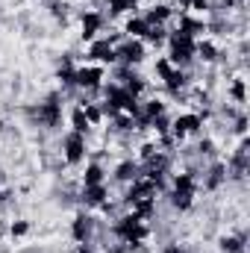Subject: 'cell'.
Here are the masks:
<instances>
[{"instance_id": "6da1fadb", "label": "cell", "mask_w": 250, "mask_h": 253, "mask_svg": "<svg viewBox=\"0 0 250 253\" xmlns=\"http://www.w3.org/2000/svg\"><path fill=\"white\" fill-rule=\"evenodd\" d=\"M168 44H171V50H168V62L174 65V68H186V65H191V59H194V39L191 36H186V33H171L168 36Z\"/></svg>"}, {"instance_id": "7a4b0ae2", "label": "cell", "mask_w": 250, "mask_h": 253, "mask_svg": "<svg viewBox=\"0 0 250 253\" xmlns=\"http://www.w3.org/2000/svg\"><path fill=\"white\" fill-rule=\"evenodd\" d=\"M115 236H118L121 242H144V239H147V227H144V221H141L135 212H129L124 218H118Z\"/></svg>"}, {"instance_id": "3957f363", "label": "cell", "mask_w": 250, "mask_h": 253, "mask_svg": "<svg viewBox=\"0 0 250 253\" xmlns=\"http://www.w3.org/2000/svg\"><path fill=\"white\" fill-rule=\"evenodd\" d=\"M62 150H65V162H68V165H80V162L85 159V135L71 129L62 138Z\"/></svg>"}, {"instance_id": "277c9868", "label": "cell", "mask_w": 250, "mask_h": 253, "mask_svg": "<svg viewBox=\"0 0 250 253\" xmlns=\"http://www.w3.org/2000/svg\"><path fill=\"white\" fill-rule=\"evenodd\" d=\"M36 115H39V124L42 126H59V121H62V103H59V97L56 94H50L44 103H39V109H33Z\"/></svg>"}, {"instance_id": "5b68a950", "label": "cell", "mask_w": 250, "mask_h": 253, "mask_svg": "<svg viewBox=\"0 0 250 253\" xmlns=\"http://www.w3.org/2000/svg\"><path fill=\"white\" fill-rule=\"evenodd\" d=\"M141 59H144V44H141V39H126L121 47H115V62L126 65V68L138 65Z\"/></svg>"}, {"instance_id": "8992f818", "label": "cell", "mask_w": 250, "mask_h": 253, "mask_svg": "<svg viewBox=\"0 0 250 253\" xmlns=\"http://www.w3.org/2000/svg\"><path fill=\"white\" fill-rule=\"evenodd\" d=\"M100 83H103V68L100 65H85V68H77V74H74L77 88L91 91V88H100Z\"/></svg>"}, {"instance_id": "52a82bcc", "label": "cell", "mask_w": 250, "mask_h": 253, "mask_svg": "<svg viewBox=\"0 0 250 253\" xmlns=\"http://www.w3.org/2000/svg\"><path fill=\"white\" fill-rule=\"evenodd\" d=\"M200 126H203L200 115H197V112H186V115H177V118L171 121V132H174L177 141H183L191 132H200Z\"/></svg>"}, {"instance_id": "ba28073f", "label": "cell", "mask_w": 250, "mask_h": 253, "mask_svg": "<svg viewBox=\"0 0 250 253\" xmlns=\"http://www.w3.org/2000/svg\"><path fill=\"white\" fill-rule=\"evenodd\" d=\"M144 197H156V186H153L147 177H138V180H132V186L126 189L124 203H126V206H135V203H138V200H144Z\"/></svg>"}, {"instance_id": "9c48e42d", "label": "cell", "mask_w": 250, "mask_h": 253, "mask_svg": "<svg viewBox=\"0 0 250 253\" xmlns=\"http://www.w3.org/2000/svg\"><path fill=\"white\" fill-rule=\"evenodd\" d=\"M88 59L91 62H100V65H112L115 62V44H109L106 39H97L88 44Z\"/></svg>"}, {"instance_id": "30bf717a", "label": "cell", "mask_w": 250, "mask_h": 253, "mask_svg": "<svg viewBox=\"0 0 250 253\" xmlns=\"http://www.w3.org/2000/svg\"><path fill=\"white\" fill-rule=\"evenodd\" d=\"M100 27H103V15L100 12H83V42H94Z\"/></svg>"}, {"instance_id": "8fae6325", "label": "cell", "mask_w": 250, "mask_h": 253, "mask_svg": "<svg viewBox=\"0 0 250 253\" xmlns=\"http://www.w3.org/2000/svg\"><path fill=\"white\" fill-rule=\"evenodd\" d=\"M91 230H94V218L91 215H77L74 224H71V236L77 242H88L91 239Z\"/></svg>"}, {"instance_id": "7c38bea8", "label": "cell", "mask_w": 250, "mask_h": 253, "mask_svg": "<svg viewBox=\"0 0 250 253\" xmlns=\"http://www.w3.org/2000/svg\"><path fill=\"white\" fill-rule=\"evenodd\" d=\"M106 197H109V191H106L103 183H97V186H83V194H80V200H83L85 206H103Z\"/></svg>"}, {"instance_id": "4fadbf2b", "label": "cell", "mask_w": 250, "mask_h": 253, "mask_svg": "<svg viewBox=\"0 0 250 253\" xmlns=\"http://www.w3.org/2000/svg\"><path fill=\"white\" fill-rule=\"evenodd\" d=\"M171 15H174V9H171L168 3H153V6L141 15V18L147 21V27H156V24H165Z\"/></svg>"}, {"instance_id": "5bb4252c", "label": "cell", "mask_w": 250, "mask_h": 253, "mask_svg": "<svg viewBox=\"0 0 250 253\" xmlns=\"http://www.w3.org/2000/svg\"><path fill=\"white\" fill-rule=\"evenodd\" d=\"M138 177H141V165L132 162V159H124V162L115 168V180H118V183H132V180H138Z\"/></svg>"}, {"instance_id": "9a60e30c", "label": "cell", "mask_w": 250, "mask_h": 253, "mask_svg": "<svg viewBox=\"0 0 250 253\" xmlns=\"http://www.w3.org/2000/svg\"><path fill=\"white\" fill-rule=\"evenodd\" d=\"M186 85H188V74L183 71V68H174V71L165 77V88H168L174 97H180V91H183Z\"/></svg>"}, {"instance_id": "2e32d148", "label": "cell", "mask_w": 250, "mask_h": 253, "mask_svg": "<svg viewBox=\"0 0 250 253\" xmlns=\"http://www.w3.org/2000/svg\"><path fill=\"white\" fill-rule=\"evenodd\" d=\"M206 30H209V24H206V21L191 18V15H186V12L180 15V33H186V36L194 39V36H200V33H206Z\"/></svg>"}, {"instance_id": "e0dca14e", "label": "cell", "mask_w": 250, "mask_h": 253, "mask_svg": "<svg viewBox=\"0 0 250 253\" xmlns=\"http://www.w3.org/2000/svg\"><path fill=\"white\" fill-rule=\"evenodd\" d=\"M224 180H227V165H224V162H215V165L206 171V183H203V186L209 191H215V189L224 186Z\"/></svg>"}, {"instance_id": "ac0fdd59", "label": "cell", "mask_w": 250, "mask_h": 253, "mask_svg": "<svg viewBox=\"0 0 250 253\" xmlns=\"http://www.w3.org/2000/svg\"><path fill=\"white\" fill-rule=\"evenodd\" d=\"M194 56H197L200 62L212 65L215 59H218V47H215V42H209V39H203V42H197V44H194Z\"/></svg>"}, {"instance_id": "d6986e66", "label": "cell", "mask_w": 250, "mask_h": 253, "mask_svg": "<svg viewBox=\"0 0 250 253\" xmlns=\"http://www.w3.org/2000/svg\"><path fill=\"white\" fill-rule=\"evenodd\" d=\"M245 242H248L245 233H239V236H221L218 248H221V253H242L245 251Z\"/></svg>"}, {"instance_id": "ffe728a7", "label": "cell", "mask_w": 250, "mask_h": 253, "mask_svg": "<svg viewBox=\"0 0 250 253\" xmlns=\"http://www.w3.org/2000/svg\"><path fill=\"white\" fill-rule=\"evenodd\" d=\"M124 33L129 36V39H144V33H147V21H144L141 15H132V18H126Z\"/></svg>"}, {"instance_id": "44dd1931", "label": "cell", "mask_w": 250, "mask_h": 253, "mask_svg": "<svg viewBox=\"0 0 250 253\" xmlns=\"http://www.w3.org/2000/svg\"><path fill=\"white\" fill-rule=\"evenodd\" d=\"M74 74H77V68L71 62V56H65L62 65H59V71H56V77H59V83H62L65 88H77L74 85Z\"/></svg>"}, {"instance_id": "7402d4cb", "label": "cell", "mask_w": 250, "mask_h": 253, "mask_svg": "<svg viewBox=\"0 0 250 253\" xmlns=\"http://www.w3.org/2000/svg\"><path fill=\"white\" fill-rule=\"evenodd\" d=\"M171 183H174V191H191V194L197 191V183H194V174H191V171L174 174V180H171Z\"/></svg>"}, {"instance_id": "603a6c76", "label": "cell", "mask_w": 250, "mask_h": 253, "mask_svg": "<svg viewBox=\"0 0 250 253\" xmlns=\"http://www.w3.org/2000/svg\"><path fill=\"white\" fill-rule=\"evenodd\" d=\"M191 203H194V194H191V191H171V206H174L177 212L191 209Z\"/></svg>"}, {"instance_id": "cb8c5ba5", "label": "cell", "mask_w": 250, "mask_h": 253, "mask_svg": "<svg viewBox=\"0 0 250 253\" xmlns=\"http://www.w3.org/2000/svg\"><path fill=\"white\" fill-rule=\"evenodd\" d=\"M97 183H103V168H100L97 162H91V165L83 171V186H97Z\"/></svg>"}, {"instance_id": "d4e9b609", "label": "cell", "mask_w": 250, "mask_h": 253, "mask_svg": "<svg viewBox=\"0 0 250 253\" xmlns=\"http://www.w3.org/2000/svg\"><path fill=\"white\" fill-rule=\"evenodd\" d=\"M132 212H135L141 221H147V218L156 212V197H144V200H138V203L132 206Z\"/></svg>"}, {"instance_id": "484cf974", "label": "cell", "mask_w": 250, "mask_h": 253, "mask_svg": "<svg viewBox=\"0 0 250 253\" xmlns=\"http://www.w3.org/2000/svg\"><path fill=\"white\" fill-rule=\"evenodd\" d=\"M141 0H109V15H126L138 6Z\"/></svg>"}, {"instance_id": "4316f807", "label": "cell", "mask_w": 250, "mask_h": 253, "mask_svg": "<svg viewBox=\"0 0 250 253\" xmlns=\"http://www.w3.org/2000/svg\"><path fill=\"white\" fill-rule=\"evenodd\" d=\"M144 39H147L150 44H162V42H168V30H165V24H156V27H147V33H144Z\"/></svg>"}, {"instance_id": "83f0119b", "label": "cell", "mask_w": 250, "mask_h": 253, "mask_svg": "<svg viewBox=\"0 0 250 253\" xmlns=\"http://www.w3.org/2000/svg\"><path fill=\"white\" fill-rule=\"evenodd\" d=\"M71 126H74V132H83V135L91 129V124H88L85 115H83V106H77V109L71 112Z\"/></svg>"}, {"instance_id": "f1b7e54d", "label": "cell", "mask_w": 250, "mask_h": 253, "mask_svg": "<svg viewBox=\"0 0 250 253\" xmlns=\"http://www.w3.org/2000/svg\"><path fill=\"white\" fill-rule=\"evenodd\" d=\"M83 115H85V121L91 126H97L103 121V109L100 106H94V103H83Z\"/></svg>"}, {"instance_id": "f546056e", "label": "cell", "mask_w": 250, "mask_h": 253, "mask_svg": "<svg viewBox=\"0 0 250 253\" xmlns=\"http://www.w3.org/2000/svg\"><path fill=\"white\" fill-rule=\"evenodd\" d=\"M162 112H165V103H162V100H156V97H153V100H147V103L141 106V115H144V118H150V121H153L156 115H162Z\"/></svg>"}, {"instance_id": "4dcf8cb0", "label": "cell", "mask_w": 250, "mask_h": 253, "mask_svg": "<svg viewBox=\"0 0 250 253\" xmlns=\"http://www.w3.org/2000/svg\"><path fill=\"white\" fill-rule=\"evenodd\" d=\"M230 97H233L236 103H245V100H248V88H245V80H242V77L233 80V85H230Z\"/></svg>"}, {"instance_id": "1f68e13d", "label": "cell", "mask_w": 250, "mask_h": 253, "mask_svg": "<svg viewBox=\"0 0 250 253\" xmlns=\"http://www.w3.org/2000/svg\"><path fill=\"white\" fill-rule=\"evenodd\" d=\"M112 124H115L118 132H132V129H135V118H129V115H124V112H118V115L112 118Z\"/></svg>"}, {"instance_id": "d6a6232c", "label": "cell", "mask_w": 250, "mask_h": 253, "mask_svg": "<svg viewBox=\"0 0 250 253\" xmlns=\"http://www.w3.org/2000/svg\"><path fill=\"white\" fill-rule=\"evenodd\" d=\"M150 126L156 129V135H168V132H171V118L162 112V115H156V118L150 121Z\"/></svg>"}, {"instance_id": "836d02e7", "label": "cell", "mask_w": 250, "mask_h": 253, "mask_svg": "<svg viewBox=\"0 0 250 253\" xmlns=\"http://www.w3.org/2000/svg\"><path fill=\"white\" fill-rule=\"evenodd\" d=\"M124 88H126V91H129V94H132V97H138V94L144 91V80L132 74V77H129V80H126V83H124Z\"/></svg>"}, {"instance_id": "e575fe53", "label": "cell", "mask_w": 250, "mask_h": 253, "mask_svg": "<svg viewBox=\"0 0 250 253\" xmlns=\"http://www.w3.org/2000/svg\"><path fill=\"white\" fill-rule=\"evenodd\" d=\"M30 233V221H12L9 224V236L12 239H21V236H27Z\"/></svg>"}, {"instance_id": "d590c367", "label": "cell", "mask_w": 250, "mask_h": 253, "mask_svg": "<svg viewBox=\"0 0 250 253\" xmlns=\"http://www.w3.org/2000/svg\"><path fill=\"white\" fill-rule=\"evenodd\" d=\"M194 150H197L200 156H215V141H212V138H200Z\"/></svg>"}, {"instance_id": "8d00e7d4", "label": "cell", "mask_w": 250, "mask_h": 253, "mask_svg": "<svg viewBox=\"0 0 250 253\" xmlns=\"http://www.w3.org/2000/svg\"><path fill=\"white\" fill-rule=\"evenodd\" d=\"M159 153V144H153V141H147V144H141L138 147V156H141V162H147L150 156H156Z\"/></svg>"}, {"instance_id": "74e56055", "label": "cell", "mask_w": 250, "mask_h": 253, "mask_svg": "<svg viewBox=\"0 0 250 253\" xmlns=\"http://www.w3.org/2000/svg\"><path fill=\"white\" fill-rule=\"evenodd\" d=\"M174 71V65L168 62V56H162V59H156V74H159V80H165L168 74Z\"/></svg>"}, {"instance_id": "f35d334b", "label": "cell", "mask_w": 250, "mask_h": 253, "mask_svg": "<svg viewBox=\"0 0 250 253\" xmlns=\"http://www.w3.org/2000/svg\"><path fill=\"white\" fill-rule=\"evenodd\" d=\"M50 12H53V18H62V21H65L68 6H65V3H59V0H53V3H50Z\"/></svg>"}, {"instance_id": "ab89813d", "label": "cell", "mask_w": 250, "mask_h": 253, "mask_svg": "<svg viewBox=\"0 0 250 253\" xmlns=\"http://www.w3.org/2000/svg\"><path fill=\"white\" fill-rule=\"evenodd\" d=\"M209 6H212L209 0H191V9H194V12H200V15H203V12H209Z\"/></svg>"}, {"instance_id": "60d3db41", "label": "cell", "mask_w": 250, "mask_h": 253, "mask_svg": "<svg viewBox=\"0 0 250 253\" xmlns=\"http://www.w3.org/2000/svg\"><path fill=\"white\" fill-rule=\"evenodd\" d=\"M233 129H236L239 135H245V132H248V118H245V115H239V118H236V126H233Z\"/></svg>"}, {"instance_id": "b9f144b4", "label": "cell", "mask_w": 250, "mask_h": 253, "mask_svg": "<svg viewBox=\"0 0 250 253\" xmlns=\"http://www.w3.org/2000/svg\"><path fill=\"white\" fill-rule=\"evenodd\" d=\"M242 0H221V9H236Z\"/></svg>"}, {"instance_id": "7bdbcfd3", "label": "cell", "mask_w": 250, "mask_h": 253, "mask_svg": "<svg viewBox=\"0 0 250 253\" xmlns=\"http://www.w3.org/2000/svg\"><path fill=\"white\" fill-rule=\"evenodd\" d=\"M177 3H180V9H183V12H188V9H191V0H177Z\"/></svg>"}, {"instance_id": "ee69618b", "label": "cell", "mask_w": 250, "mask_h": 253, "mask_svg": "<svg viewBox=\"0 0 250 253\" xmlns=\"http://www.w3.org/2000/svg\"><path fill=\"white\" fill-rule=\"evenodd\" d=\"M3 126H6V124H3V121H0V132H3Z\"/></svg>"}]
</instances>
